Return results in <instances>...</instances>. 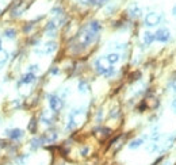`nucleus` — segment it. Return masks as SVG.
Listing matches in <instances>:
<instances>
[{"label": "nucleus", "instance_id": "5701e85b", "mask_svg": "<svg viewBox=\"0 0 176 165\" xmlns=\"http://www.w3.org/2000/svg\"><path fill=\"white\" fill-rule=\"evenodd\" d=\"M29 157H30L29 154H23V156H20L19 158H16V162L19 164V165H23V164L27 161V160H29Z\"/></svg>", "mask_w": 176, "mask_h": 165}, {"label": "nucleus", "instance_id": "c9c22d12", "mask_svg": "<svg viewBox=\"0 0 176 165\" xmlns=\"http://www.w3.org/2000/svg\"><path fill=\"white\" fill-rule=\"evenodd\" d=\"M173 91H175V92H176V84L173 85Z\"/></svg>", "mask_w": 176, "mask_h": 165}, {"label": "nucleus", "instance_id": "20e7f679", "mask_svg": "<svg viewBox=\"0 0 176 165\" xmlns=\"http://www.w3.org/2000/svg\"><path fill=\"white\" fill-rule=\"evenodd\" d=\"M56 50H57V43L54 42V41H49V42L42 45V46L35 48L34 49V53L39 54V56H48V54L54 53Z\"/></svg>", "mask_w": 176, "mask_h": 165}, {"label": "nucleus", "instance_id": "39448f33", "mask_svg": "<svg viewBox=\"0 0 176 165\" xmlns=\"http://www.w3.org/2000/svg\"><path fill=\"white\" fill-rule=\"evenodd\" d=\"M49 106H50V110L53 112H58L64 107V100L57 95H49Z\"/></svg>", "mask_w": 176, "mask_h": 165}, {"label": "nucleus", "instance_id": "2eb2a0df", "mask_svg": "<svg viewBox=\"0 0 176 165\" xmlns=\"http://www.w3.org/2000/svg\"><path fill=\"white\" fill-rule=\"evenodd\" d=\"M35 81V75L34 73H26V75L22 76V80H20V84H33Z\"/></svg>", "mask_w": 176, "mask_h": 165}, {"label": "nucleus", "instance_id": "c756f323", "mask_svg": "<svg viewBox=\"0 0 176 165\" xmlns=\"http://www.w3.org/2000/svg\"><path fill=\"white\" fill-rule=\"evenodd\" d=\"M50 73L52 75H58V73H60V69H58V68H53V69L50 71Z\"/></svg>", "mask_w": 176, "mask_h": 165}, {"label": "nucleus", "instance_id": "9b49d317", "mask_svg": "<svg viewBox=\"0 0 176 165\" xmlns=\"http://www.w3.org/2000/svg\"><path fill=\"white\" fill-rule=\"evenodd\" d=\"M128 12H129V15L132 16V18H139V16H141V14H142L141 8H139V7L137 6V3L130 4V7H129Z\"/></svg>", "mask_w": 176, "mask_h": 165}, {"label": "nucleus", "instance_id": "f03ea898", "mask_svg": "<svg viewBox=\"0 0 176 165\" xmlns=\"http://www.w3.org/2000/svg\"><path fill=\"white\" fill-rule=\"evenodd\" d=\"M95 69H96V72L99 73V75L106 76V77L112 76L114 75V72H115V69L112 68V65L108 62L107 57H99L96 61H95Z\"/></svg>", "mask_w": 176, "mask_h": 165}, {"label": "nucleus", "instance_id": "473e14b6", "mask_svg": "<svg viewBox=\"0 0 176 165\" xmlns=\"http://www.w3.org/2000/svg\"><path fill=\"white\" fill-rule=\"evenodd\" d=\"M172 108L175 110V112H176V99H175L173 102H172Z\"/></svg>", "mask_w": 176, "mask_h": 165}, {"label": "nucleus", "instance_id": "f257e3e1", "mask_svg": "<svg viewBox=\"0 0 176 165\" xmlns=\"http://www.w3.org/2000/svg\"><path fill=\"white\" fill-rule=\"evenodd\" d=\"M98 38V34L94 33V31L89 29L88 26H84L83 29L80 30V33L77 34V41H79V45L80 46H89L91 43H94Z\"/></svg>", "mask_w": 176, "mask_h": 165}, {"label": "nucleus", "instance_id": "6e6552de", "mask_svg": "<svg viewBox=\"0 0 176 165\" xmlns=\"http://www.w3.org/2000/svg\"><path fill=\"white\" fill-rule=\"evenodd\" d=\"M6 135L10 137V138L14 139V141H18V139H20L22 137L25 135V133H23V130H20V129H8L6 131Z\"/></svg>", "mask_w": 176, "mask_h": 165}, {"label": "nucleus", "instance_id": "a211bd4d", "mask_svg": "<svg viewBox=\"0 0 176 165\" xmlns=\"http://www.w3.org/2000/svg\"><path fill=\"white\" fill-rule=\"evenodd\" d=\"M142 144H144V139L142 138H138V139H134V141H132L129 144V148L130 149H138L139 146H142Z\"/></svg>", "mask_w": 176, "mask_h": 165}, {"label": "nucleus", "instance_id": "4be33fe9", "mask_svg": "<svg viewBox=\"0 0 176 165\" xmlns=\"http://www.w3.org/2000/svg\"><path fill=\"white\" fill-rule=\"evenodd\" d=\"M29 131L30 133H35V131H37V122H35L34 118L31 119L30 123H29Z\"/></svg>", "mask_w": 176, "mask_h": 165}, {"label": "nucleus", "instance_id": "1a4fd4ad", "mask_svg": "<svg viewBox=\"0 0 176 165\" xmlns=\"http://www.w3.org/2000/svg\"><path fill=\"white\" fill-rule=\"evenodd\" d=\"M94 134L98 137V139L103 141V139H106L107 137L111 134V130H110V129H107V127H99V129H95Z\"/></svg>", "mask_w": 176, "mask_h": 165}, {"label": "nucleus", "instance_id": "2f4dec72", "mask_svg": "<svg viewBox=\"0 0 176 165\" xmlns=\"http://www.w3.org/2000/svg\"><path fill=\"white\" fill-rule=\"evenodd\" d=\"M12 106H15V107H19V106H20L19 100H15V102H12Z\"/></svg>", "mask_w": 176, "mask_h": 165}, {"label": "nucleus", "instance_id": "cd10ccee", "mask_svg": "<svg viewBox=\"0 0 176 165\" xmlns=\"http://www.w3.org/2000/svg\"><path fill=\"white\" fill-rule=\"evenodd\" d=\"M88 152H89V148H87V146H85V148H83V149H81V156H84V157H85V156H88Z\"/></svg>", "mask_w": 176, "mask_h": 165}, {"label": "nucleus", "instance_id": "f704fd0d", "mask_svg": "<svg viewBox=\"0 0 176 165\" xmlns=\"http://www.w3.org/2000/svg\"><path fill=\"white\" fill-rule=\"evenodd\" d=\"M172 12H173V15H176V7L173 8V11H172Z\"/></svg>", "mask_w": 176, "mask_h": 165}, {"label": "nucleus", "instance_id": "b1692460", "mask_svg": "<svg viewBox=\"0 0 176 165\" xmlns=\"http://www.w3.org/2000/svg\"><path fill=\"white\" fill-rule=\"evenodd\" d=\"M159 144H156V142H152V144H149V146H148V150L149 152H156V150H159Z\"/></svg>", "mask_w": 176, "mask_h": 165}, {"label": "nucleus", "instance_id": "9d476101", "mask_svg": "<svg viewBox=\"0 0 176 165\" xmlns=\"http://www.w3.org/2000/svg\"><path fill=\"white\" fill-rule=\"evenodd\" d=\"M41 138H42L43 142H46V144H52V142H54L58 138V134L56 131H46Z\"/></svg>", "mask_w": 176, "mask_h": 165}, {"label": "nucleus", "instance_id": "ddd939ff", "mask_svg": "<svg viewBox=\"0 0 176 165\" xmlns=\"http://www.w3.org/2000/svg\"><path fill=\"white\" fill-rule=\"evenodd\" d=\"M41 122L43 123V125H52L53 123V115H52V112L50 111H43L42 114H41Z\"/></svg>", "mask_w": 176, "mask_h": 165}, {"label": "nucleus", "instance_id": "72a5a7b5", "mask_svg": "<svg viewBox=\"0 0 176 165\" xmlns=\"http://www.w3.org/2000/svg\"><path fill=\"white\" fill-rule=\"evenodd\" d=\"M169 164H171V162H169V161H168V160H167V161H164V162H162V164H161V165H169Z\"/></svg>", "mask_w": 176, "mask_h": 165}, {"label": "nucleus", "instance_id": "e433bc0d", "mask_svg": "<svg viewBox=\"0 0 176 165\" xmlns=\"http://www.w3.org/2000/svg\"><path fill=\"white\" fill-rule=\"evenodd\" d=\"M0 50H2V41H0Z\"/></svg>", "mask_w": 176, "mask_h": 165}, {"label": "nucleus", "instance_id": "bb28decb", "mask_svg": "<svg viewBox=\"0 0 176 165\" xmlns=\"http://www.w3.org/2000/svg\"><path fill=\"white\" fill-rule=\"evenodd\" d=\"M118 114H119V108L116 107V108H114V110H111L110 117H111V118H116V117H118Z\"/></svg>", "mask_w": 176, "mask_h": 165}, {"label": "nucleus", "instance_id": "7ed1b4c3", "mask_svg": "<svg viewBox=\"0 0 176 165\" xmlns=\"http://www.w3.org/2000/svg\"><path fill=\"white\" fill-rule=\"evenodd\" d=\"M84 108H75L72 110L69 117H68V125H66V130H73L75 127H77L81 125L84 121Z\"/></svg>", "mask_w": 176, "mask_h": 165}, {"label": "nucleus", "instance_id": "7c9ffc66", "mask_svg": "<svg viewBox=\"0 0 176 165\" xmlns=\"http://www.w3.org/2000/svg\"><path fill=\"white\" fill-rule=\"evenodd\" d=\"M108 2V0H96V4H99V6H103V4H106Z\"/></svg>", "mask_w": 176, "mask_h": 165}, {"label": "nucleus", "instance_id": "a878e982", "mask_svg": "<svg viewBox=\"0 0 176 165\" xmlns=\"http://www.w3.org/2000/svg\"><path fill=\"white\" fill-rule=\"evenodd\" d=\"M52 14H53V15H58V16H61L62 15V8L61 7H56V8H53V10H52Z\"/></svg>", "mask_w": 176, "mask_h": 165}, {"label": "nucleus", "instance_id": "0eeeda50", "mask_svg": "<svg viewBox=\"0 0 176 165\" xmlns=\"http://www.w3.org/2000/svg\"><path fill=\"white\" fill-rule=\"evenodd\" d=\"M155 37H156V41L165 43V42H168V41L171 39V31L168 29H159L156 31Z\"/></svg>", "mask_w": 176, "mask_h": 165}, {"label": "nucleus", "instance_id": "423d86ee", "mask_svg": "<svg viewBox=\"0 0 176 165\" xmlns=\"http://www.w3.org/2000/svg\"><path fill=\"white\" fill-rule=\"evenodd\" d=\"M144 22H145V26H148V27H155V26H157V25H160L161 16L157 15L156 12H149L148 15L145 16Z\"/></svg>", "mask_w": 176, "mask_h": 165}, {"label": "nucleus", "instance_id": "c85d7f7f", "mask_svg": "<svg viewBox=\"0 0 176 165\" xmlns=\"http://www.w3.org/2000/svg\"><path fill=\"white\" fill-rule=\"evenodd\" d=\"M102 118H103V111L100 110V111L98 112V118H96V122H100V119H102Z\"/></svg>", "mask_w": 176, "mask_h": 165}, {"label": "nucleus", "instance_id": "412c9836", "mask_svg": "<svg viewBox=\"0 0 176 165\" xmlns=\"http://www.w3.org/2000/svg\"><path fill=\"white\" fill-rule=\"evenodd\" d=\"M8 57H10V54H8V52H6V50H0V64H4L8 61Z\"/></svg>", "mask_w": 176, "mask_h": 165}, {"label": "nucleus", "instance_id": "dca6fc26", "mask_svg": "<svg viewBox=\"0 0 176 165\" xmlns=\"http://www.w3.org/2000/svg\"><path fill=\"white\" fill-rule=\"evenodd\" d=\"M107 60H108V62H110L111 65H115V64L121 60V56H119V53H115V52H114V53H110V54H108V56H107Z\"/></svg>", "mask_w": 176, "mask_h": 165}, {"label": "nucleus", "instance_id": "aec40b11", "mask_svg": "<svg viewBox=\"0 0 176 165\" xmlns=\"http://www.w3.org/2000/svg\"><path fill=\"white\" fill-rule=\"evenodd\" d=\"M88 89H89L88 84H87V82H85L84 80H81V81L79 82V92H80V94H87Z\"/></svg>", "mask_w": 176, "mask_h": 165}, {"label": "nucleus", "instance_id": "f3484780", "mask_svg": "<svg viewBox=\"0 0 176 165\" xmlns=\"http://www.w3.org/2000/svg\"><path fill=\"white\" fill-rule=\"evenodd\" d=\"M42 142L43 141H42V138H41V137H39V138H33V139L30 141V148H31V150H37L39 146L42 145Z\"/></svg>", "mask_w": 176, "mask_h": 165}, {"label": "nucleus", "instance_id": "4468645a", "mask_svg": "<svg viewBox=\"0 0 176 165\" xmlns=\"http://www.w3.org/2000/svg\"><path fill=\"white\" fill-rule=\"evenodd\" d=\"M45 30H46V33L49 37H54V34H56V30H57V25H56V20H50L49 23L46 25V27H45Z\"/></svg>", "mask_w": 176, "mask_h": 165}, {"label": "nucleus", "instance_id": "6ab92c4d", "mask_svg": "<svg viewBox=\"0 0 176 165\" xmlns=\"http://www.w3.org/2000/svg\"><path fill=\"white\" fill-rule=\"evenodd\" d=\"M3 35L6 37V38H8V39H15L16 31H15V30H12V29H7V30H4Z\"/></svg>", "mask_w": 176, "mask_h": 165}, {"label": "nucleus", "instance_id": "393cba45", "mask_svg": "<svg viewBox=\"0 0 176 165\" xmlns=\"http://www.w3.org/2000/svg\"><path fill=\"white\" fill-rule=\"evenodd\" d=\"M29 72H30V73L39 72V65H37V64H33V65H30V66H29Z\"/></svg>", "mask_w": 176, "mask_h": 165}, {"label": "nucleus", "instance_id": "f8f14e48", "mask_svg": "<svg viewBox=\"0 0 176 165\" xmlns=\"http://www.w3.org/2000/svg\"><path fill=\"white\" fill-rule=\"evenodd\" d=\"M156 41V37L155 34H152V33H149V31H145L144 33V37H142V42L145 46H150V45Z\"/></svg>", "mask_w": 176, "mask_h": 165}]
</instances>
